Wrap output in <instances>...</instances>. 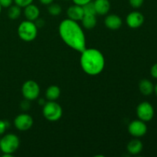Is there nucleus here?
Wrapping results in <instances>:
<instances>
[{
    "mask_svg": "<svg viewBox=\"0 0 157 157\" xmlns=\"http://www.w3.org/2000/svg\"><path fill=\"white\" fill-rule=\"evenodd\" d=\"M33 118L27 113H21L14 120V126L20 131H26L33 126Z\"/></svg>",
    "mask_w": 157,
    "mask_h": 157,
    "instance_id": "nucleus-9",
    "label": "nucleus"
},
{
    "mask_svg": "<svg viewBox=\"0 0 157 157\" xmlns=\"http://www.w3.org/2000/svg\"><path fill=\"white\" fill-rule=\"evenodd\" d=\"M154 92H155V94H156V95L157 96V84L154 86Z\"/></svg>",
    "mask_w": 157,
    "mask_h": 157,
    "instance_id": "nucleus-32",
    "label": "nucleus"
},
{
    "mask_svg": "<svg viewBox=\"0 0 157 157\" xmlns=\"http://www.w3.org/2000/svg\"><path fill=\"white\" fill-rule=\"evenodd\" d=\"M9 124L7 121H4V120H0V136L4 134L5 132L6 131L8 128H9Z\"/></svg>",
    "mask_w": 157,
    "mask_h": 157,
    "instance_id": "nucleus-23",
    "label": "nucleus"
},
{
    "mask_svg": "<svg viewBox=\"0 0 157 157\" xmlns=\"http://www.w3.org/2000/svg\"><path fill=\"white\" fill-rule=\"evenodd\" d=\"M45 101H44V99H40L39 101H38V104H40V105H44V104H45Z\"/></svg>",
    "mask_w": 157,
    "mask_h": 157,
    "instance_id": "nucleus-31",
    "label": "nucleus"
},
{
    "mask_svg": "<svg viewBox=\"0 0 157 157\" xmlns=\"http://www.w3.org/2000/svg\"><path fill=\"white\" fill-rule=\"evenodd\" d=\"M34 0H14L15 5L18 6L21 8H25L29 5L32 4Z\"/></svg>",
    "mask_w": 157,
    "mask_h": 157,
    "instance_id": "nucleus-22",
    "label": "nucleus"
},
{
    "mask_svg": "<svg viewBox=\"0 0 157 157\" xmlns=\"http://www.w3.org/2000/svg\"><path fill=\"white\" fill-rule=\"evenodd\" d=\"M39 2L41 4L44 5V6H49L52 2H54V0H39Z\"/></svg>",
    "mask_w": 157,
    "mask_h": 157,
    "instance_id": "nucleus-30",
    "label": "nucleus"
},
{
    "mask_svg": "<svg viewBox=\"0 0 157 157\" xmlns=\"http://www.w3.org/2000/svg\"><path fill=\"white\" fill-rule=\"evenodd\" d=\"M123 21L121 17L115 14H110L106 16L104 25L110 30H117L122 26Z\"/></svg>",
    "mask_w": 157,
    "mask_h": 157,
    "instance_id": "nucleus-11",
    "label": "nucleus"
},
{
    "mask_svg": "<svg viewBox=\"0 0 157 157\" xmlns=\"http://www.w3.org/2000/svg\"><path fill=\"white\" fill-rule=\"evenodd\" d=\"M21 94L25 99L28 101H34L37 99L40 94V87L38 83L32 80H29L23 84L21 87Z\"/></svg>",
    "mask_w": 157,
    "mask_h": 157,
    "instance_id": "nucleus-6",
    "label": "nucleus"
},
{
    "mask_svg": "<svg viewBox=\"0 0 157 157\" xmlns=\"http://www.w3.org/2000/svg\"><path fill=\"white\" fill-rule=\"evenodd\" d=\"M31 104H30V101H28V100H25L22 101L20 104V107H21V110H29L30 109Z\"/></svg>",
    "mask_w": 157,
    "mask_h": 157,
    "instance_id": "nucleus-25",
    "label": "nucleus"
},
{
    "mask_svg": "<svg viewBox=\"0 0 157 157\" xmlns=\"http://www.w3.org/2000/svg\"><path fill=\"white\" fill-rule=\"evenodd\" d=\"M136 115L139 120H141L145 123L148 122L154 117V109L151 104L147 101H144L136 107Z\"/></svg>",
    "mask_w": 157,
    "mask_h": 157,
    "instance_id": "nucleus-7",
    "label": "nucleus"
},
{
    "mask_svg": "<svg viewBox=\"0 0 157 157\" xmlns=\"http://www.w3.org/2000/svg\"><path fill=\"white\" fill-rule=\"evenodd\" d=\"M83 7V10H84V14H89V15H97L96 11H95L94 5L93 2H90L87 3L84 5Z\"/></svg>",
    "mask_w": 157,
    "mask_h": 157,
    "instance_id": "nucleus-21",
    "label": "nucleus"
},
{
    "mask_svg": "<svg viewBox=\"0 0 157 157\" xmlns=\"http://www.w3.org/2000/svg\"><path fill=\"white\" fill-rule=\"evenodd\" d=\"M14 2V0H0V5L2 8L10 7Z\"/></svg>",
    "mask_w": 157,
    "mask_h": 157,
    "instance_id": "nucleus-26",
    "label": "nucleus"
},
{
    "mask_svg": "<svg viewBox=\"0 0 157 157\" xmlns=\"http://www.w3.org/2000/svg\"><path fill=\"white\" fill-rule=\"evenodd\" d=\"M2 6L0 5V14H1V12H2Z\"/></svg>",
    "mask_w": 157,
    "mask_h": 157,
    "instance_id": "nucleus-33",
    "label": "nucleus"
},
{
    "mask_svg": "<svg viewBox=\"0 0 157 157\" xmlns=\"http://www.w3.org/2000/svg\"><path fill=\"white\" fill-rule=\"evenodd\" d=\"M24 9V15L26 20L35 21L37 18H39L40 10L37 6L32 3Z\"/></svg>",
    "mask_w": 157,
    "mask_h": 157,
    "instance_id": "nucleus-13",
    "label": "nucleus"
},
{
    "mask_svg": "<svg viewBox=\"0 0 157 157\" xmlns=\"http://www.w3.org/2000/svg\"><path fill=\"white\" fill-rule=\"evenodd\" d=\"M59 35L68 47L78 52L85 50L86 38L84 32L78 21L71 19H64L59 25Z\"/></svg>",
    "mask_w": 157,
    "mask_h": 157,
    "instance_id": "nucleus-1",
    "label": "nucleus"
},
{
    "mask_svg": "<svg viewBox=\"0 0 157 157\" xmlns=\"http://www.w3.org/2000/svg\"><path fill=\"white\" fill-rule=\"evenodd\" d=\"M81 23L84 29L90 30L93 29L97 25V18L96 15H89V14H84L81 19Z\"/></svg>",
    "mask_w": 157,
    "mask_h": 157,
    "instance_id": "nucleus-17",
    "label": "nucleus"
},
{
    "mask_svg": "<svg viewBox=\"0 0 157 157\" xmlns=\"http://www.w3.org/2000/svg\"><path fill=\"white\" fill-rule=\"evenodd\" d=\"M42 113L44 117L51 122L59 121L63 114L61 106L55 101H48L43 106Z\"/></svg>",
    "mask_w": 157,
    "mask_h": 157,
    "instance_id": "nucleus-4",
    "label": "nucleus"
},
{
    "mask_svg": "<svg viewBox=\"0 0 157 157\" xmlns=\"http://www.w3.org/2000/svg\"><path fill=\"white\" fill-rule=\"evenodd\" d=\"M21 8L17 5H12L8 9V16L10 19L15 20L21 16Z\"/></svg>",
    "mask_w": 157,
    "mask_h": 157,
    "instance_id": "nucleus-19",
    "label": "nucleus"
},
{
    "mask_svg": "<svg viewBox=\"0 0 157 157\" xmlns=\"http://www.w3.org/2000/svg\"><path fill=\"white\" fill-rule=\"evenodd\" d=\"M34 22H35V25H36L37 28L38 29V28L43 27V26L44 25V23H45V21H44V20L42 19V18H37V19L34 21Z\"/></svg>",
    "mask_w": 157,
    "mask_h": 157,
    "instance_id": "nucleus-28",
    "label": "nucleus"
},
{
    "mask_svg": "<svg viewBox=\"0 0 157 157\" xmlns=\"http://www.w3.org/2000/svg\"><path fill=\"white\" fill-rule=\"evenodd\" d=\"M93 2L98 15H105L110 11V3L109 0H94Z\"/></svg>",
    "mask_w": 157,
    "mask_h": 157,
    "instance_id": "nucleus-14",
    "label": "nucleus"
},
{
    "mask_svg": "<svg viewBox=\"0 0 157 157\" xmlns=\"http://www.w3.org/2000/svg\"><path fill=\"white\" fill-rule=\"evenodd\" d=\"M81 66L87 75L95 76L103 71L105 59L103 54L95 48H86L81 52Z\"/></svg>",
    "mask_w": 157,
    "mask_h": 157,
    "instance_id": "nucleus-2",
    "label": "nucleus"
},
{
    "mask_svg": "<svg viewBox=\"0 0 157 157\" xmlns=\"http://www.w3.org/2000/svg\"><path fill=\"white\" fill-rule=\"evenodd\" d=\"M126 22L127 25L131 29H138L144 24V16L141 12L133 11L128 14L126 18Z\"/></svg>",
    "mask_w": 157,
    "mask_h": 157,
    "instance_id": "nucleus-10",
    "label": "nucleus"
},
{
    "mask_svg": "<svg viewBox=\"0 0 157 157\" xmlns=\"http://www.w3.org/2000/svg\"><path fill=\"white\" fill-rule=\"evenodd\" d=\"M61 94V89L56 85H52L45 90V97L48 101H56Z\"/></svg>",
    "mask_w": 157,
    "mask_h": 157,
    "instance_id": "nucleus-18",
    "label": "nucleus"
},
{
    "mask_svg": "<svg viewBox=\"0 0 157 157\" xmlns=\"http://www.w3.org/2000/svg\"><path fill=\"white\" fill-rule=\"evenodd\" d=\"M48 6V12L52 16H58L62 12L61 6L60 5H58V3L52 2V4H50Z\"/></svg>",
    "mask_w": 157,
    "mask_h": 157,
    "instance_id": "nucleus-20",
    "label": "nucleus"
},
{
    "mask_svg": "<svg viewBox=\"0 0 157 157\" xmlns=\"http://www.w3.org/2000/svg\"><path fill=\"white\" fill-rule=\"evenodd\" d=\"M150 74H151L153 78H157V63L152 66L151 70H150Z\"/></svg>",
    "mask_w": 157,
    "mask_h": 157,
    "instance_id": "nucleus-29",
    "label": "nucleus"
},
{
    "mask_svg": "<svg viewBox=\"0 0 157 157\" xmlns=\"http://www.w3.org/2000/svg\"><path fill=\"white\" fill-rule=\"evenodd\" d=\"M144 0H129L130 6L133 9H139L143 6Z\"/></svg>",
    "mask_w": 157,
    "mask_h": 157,
    "instance_id": "nucleus-24",
    "label": "nucleus"
},
{
    "mask_svg": "<svg viewBox=\"0 0 157 157\" xmlns=\"http://www.w3.org/2000/svg\"><path fill=\"white\" fill-rule=\"evenodd\" d=\"M144 145L143 143L138 139H133L128 143L127 146V150L128 153L131 155H137L142 152Z\"/></svg>",
    "mask_w": 157,
    "mask_h": 157,
    "instance_id": "nucleus-15",
    "label": "nucleus"
},
{
    "mask_svg": "<svg viewBox=\"0 0 157 157\" xmlns=\"http://www.w3.org/2000/svg\"><path fill=\"white\" fill-rule=\"evenodd\" d=\"M18 35L22 41L26 42L32 41L38 35V28L34 21L25 20L21 21L18 25Z\"/></svg>",
    "mask_w": 157,
    "mask_h": 157,
    "instance_id": "nucleus-3",
    "label": "nucleus"
},
{
    "mask_svg": "<svg viewBox=\"0 0 157 157\" xmlns=\"http://www.w3.org/2000/svg\"><path fill=\"white\" fill-rule=\"evenodd\" d=\"M67 18H69V19H71L75 21H81L84 15L83 7L75 4L73 5V6H71L67 9Z\"/></svg>",
    "mask_w": 157,
    "mask_h": 157,
    "instance_id": "nucleus-12",
    "label": "nucleus"
},
{
    "mask_svg": "<svg viewBox=\"0 0 157 157\" xmlns=\"http://www.w3.org/2000/svg\"><path fill=\"white\" fill-rule=\"evenodd\" d=\"M128 132L133 137L139 138L144 136L147 132V126L141 120H135L128 125Z\"/></svg>",
    "mask_w": 157,
    "mask_h": 157,
    "instance_id": "nucleus-8",
    "label": "nucleus"
},
{
    "mask_svg": "<svg viewBox=\"0 0 157 157\" xmlns=\"http://www.w3.org/2000/svg\"><path fill=\"white\" fill-rule=\"evenodd\" d=\"M19 146V138L14 133H7L0 138V150L2 153L13 155L18 150Z\"/></svg>",
    "mask_w": 157,
    "mask_h": 157,
    "instance_id": "nucleus-5",
    "label": "nucleus"
},
{
    "mask_svg": "<svg viewBox=\"0 0 157 157\" xmlns=\"http://www.w3.org/2000/svg\"><path fill=\"white\" fill-rule=\"evenodd\" d=\"M64 1H70V0H64Z\"/></svg>",
    "mask_w": 157,
    "mask_h": 157,
    "instance_id": "nucleus-34",
    "label": "nucleus"
},
{
    "mask_svg": "<svg viewBox=\"0 0 157 157\" xmlns=\"http://www.w3.org/2000/svg\"><path fill=\"white\" fill-rule=\"evenodd\" d=\"M92 0H72V2H74V4L78 5L80 6H84V5H86L87 3L90 2Z\"/></svg>",
    "mask_w": 157,
    "mask_h": 157,
    "instance_id": "nucleus-27",
    "label": "nucleus"
},
{
    "mask_svg": "<svg viewBox=\"0 0 157 157\" xmlns=\"http://www.w3.org/2000/svg\"><path fill=\"white\" fill-rule=\"evenodd\" d=\"M140 91L144 96H149L154 91V85L148 79H143L139 83Z\"/></svg>",
    "mask_w": 157,
    "mask_h": 157,
    "instance_id": "nucleus-16",
    "label": "nucleus"
}]
</instances>
